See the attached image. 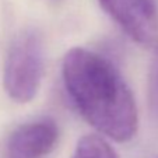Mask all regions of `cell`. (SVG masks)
Listing matches in <instances>:
<instances>
[{"label":"cell","mask_w":158,"mask_h":158,"mask_svg":"<svg viewBox=\"0 0 158 158\" xmlns=\"http://www.w3.org/2000/svg\"><path fill=\"white\" fill-rule=\"evenodd\" d=\"M66 91L83 118L105 137L130 141L139 129V112L130 87L106 57L72 48L63 57Z\"/></svg>","instance_id":"1"},{"label":"cell","mask_w":158,"mask_h":158,"mask_svg":"<svg viewBox=\"0 0 158 158\" xmlns=\"http://www.w3.org/2000/svg\"><path fill=\"white\" fill-rule=\"evenodd\" d=\"M44 76V44L36 31L25 30L15 36L4 60L3 85L7 95L25 104L36 95Z\"/></svg>","instance_id":"2"},{"label":"cell","mask_w":158,"mask_h":158,"mask_svg":"<svg viewBox=\"0 0 158 158\" xmlns=\"http://www.w3.org/2000/svg\"><path fill=\"white\" fill-rule=\"evenodd\" d=\"M122 31L143 48L158 46V7L155 0H98Z\"/></svg>","instance_id":"3"},{"label":"cell","mask_w":158,"mask_h":158,"mask_svg":"<svg viewBox=\"0 0 158 158\" xmlns=\"http://www.w3.org/2000/svg\"><path fill=\"white\" fill-rule=\"evenodd\" d=\"M59 140V126L52 118H39L18 126L6 146V158H45Z\"/></svg>","instance_id":"4"},{"label":"cell","mask_w":158,"mask_h":158,"mask_svg":"<svg viewBox=\"0 0 158 158\" xmlns=\"http://www.w3.org/2000/svg\"><path fill=\"white\" fill-rule=\"evenodd\" d=\"M72 158H119L112 146L98 134H87L78 140Z\"/></svg>","instance_id":"5"},{"label":"cell","mask_w":158,"mask_h":158,"mask_svg":"<svg viewBox=\"0 0 158 158\" xmlns=\"http://www.w3.org/2000/svg\"><path fill=\"white\" fill-rule=\"evenodd\" d=\"M148 106L152 118L158 122V46L148 73Z\"/></svg>","instance_id":"6"}]
</instances>
